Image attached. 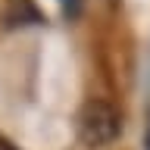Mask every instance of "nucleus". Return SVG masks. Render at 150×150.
I'll use <instances>...</instances> for the list:
<instances>
[{"instance_id":"nucleus-1","label":"nucleus","mask_w":150,"mask_h":150,"mask_svg":"<svg viewBox=\"0 0 150 150\" xmlns=\"http://www.w3.org/2000/svg\"><path fill=\"white\" fill-rule=\"evenodd\" d=\"M75 131H78V141L84 147H106L119 138L122 131V119H119V110L106 100H88L78 110V119H75Z\"/></svg>"},{"instance_id":"nucleus-2","label":"nucleus","mask_w":150,"mask_h":150,"mask_svg":"<svg viewBox=\"0 0 150 150\" xmlns=\"http://www.w3.org/2000/svg\"><path fill=\"white\" fill-rule=\"evenodd\" d=\"M41 9L35 6V0H9L6 3V13H3V22L6 28H16V25H38L41 22Z\"/></svg>"},{"instance_id":"nucleus-3","label":"nucleus","mask_w":150,"mask_h":150,"mask_svg":"<svg viewBox=\"0 0 150 150\" xmlns=\"http://www.w3.org/2000/svg\"><path fill=\"white\" fill-rule=\"evenodd\" d=\"M59 3H63L66 16H75V13H78V3H81V0H59Z\"/></svg>"},{"instance_id":"nucleus-4","label":"nucleus","mask_w":150,"mask_h":150,"mask_svg":"<svg viewBox=\"0 0 150 150\" xmlns=\"http://www.w3.org/2000/svg\"><path fill=\"white\" fill-rule=\"evenodd\" d=\"M0 150H16V147H13V141H6L3 134H0Z\"/></svg>"},{"instance_id":"nucleus-5","label":"nucleus","mask_w":150,"mask_h":150,"mask_svg":"<svg viewBox=\"0 0 150 150\" xmlns=\"http://www.w3.org/2000/svg\"><path fill=\"white\" fill-rule=\"evenodd\" d=\"M144 147L150 150V122H147V134H144Z\"/></svg>"}]
</instances>
